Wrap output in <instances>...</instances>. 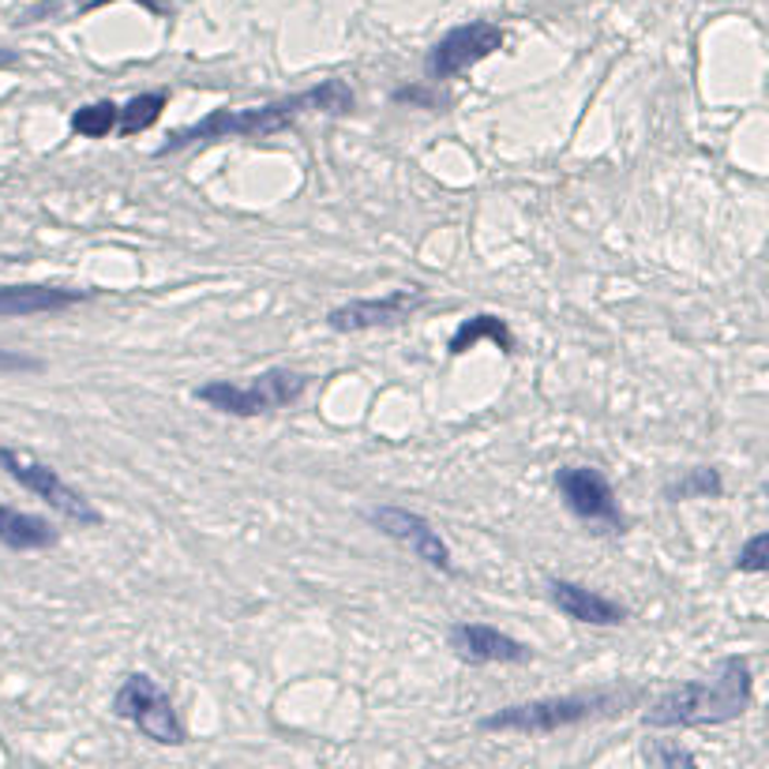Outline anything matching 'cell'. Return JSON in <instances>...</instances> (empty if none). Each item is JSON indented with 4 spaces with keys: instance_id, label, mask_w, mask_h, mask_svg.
Masks as SVG:
<instances>
[{
    "instance_id": "1",
    "label": "cell",
    "mask_w": 769,
    "mask_h": 769,
    "mask_svg": "<svg viewBox=\"0 0 769 769\" xmlns=\"http://www.w3.org/2000/svg\"><path fill=\"white\" fill-rule=\"evenodd\" d=\"M354 91H349L346 79H323V84L308 87L300 94H285L278 102L267 105H252V110H215L203 120L188 128H177L166 143L158 146V158L174 151H184V146L195 143H218V139H264L274 136L282 128H290L293 120L308 117V113H349L354 110Z\"/></svg>"
},
{
    "instance_id": "2",
    "label": "cell",
    "mask_w": 769,
    "mask_h": 769,
    "mask_svg": "<svg viewBox=\"0 0 769 769\" xmlns=\"http://www.w3.org/2000/svg\"><path fill=\"white\" fill-rule=\"evenodd\" d=\"M755 698L747 657H725L709 676L679 683L645 709V728H706L743 717Z\"/></svg>"
},
{
    "instance_id": "3",
    "label": "cell",
    "mask_w": 769,
    "mask_h": 769,
    "mask_svg": "<svg viewBox=\"0 0 769 769\" xmlns=\"http://www.w3.org/2000/svg\"><path fill=\"white\" fill-rule=\"evenodd\" d=\"M631 694L624 691H582V694H552V698L518 702V706H503L496 714L480 717L485 732H522V735H548L560 728L593 721V717L616 714Z\"/></svg>"
},
{
    "instance_id": "4",
    "label": "cell",
    "mask_w": 769,
    "mask_h": 769,
    "mask_svg": "<svg viewBox=\"0 0 769 769\" xmlns=\"http://www.w3.org/2000/svg\"><path fill=\"white\" fill-rule=\"evenodd\" d=\"M308 375L293 372V368H267V372L252 375L248 383H233V380H210L203 387H195V402L218 409V413L229 416H259V413H274V409H285L293 402H300V395L308 390Z\"/></svg>"
},
{
    "instance_id": "5",
    "label": "cell",
    "mask_w": 769,
    "mask_h": 769,
    "mask_svg": "<svg viewBox=\"0 0 769 769\" xmlns=\"http://www.w3.org/2000/svg\"><path fill=\"white\" fill-rule=\"evenodd\" d=\"M113 714L132 725L136 732H143L146 740L162 743V747H184L188 743V728L177 717L174 698H169L158 679L146 672H132L120 679L117 694H113Z\"/></svg>"
},
{
    "instance_id": "6",
    "label": "cell",
    "mask_w": 769,
    "mask_h": 769,
    "mask_svg": "<svg viewBox=\"0 0 769 769\" xmlns=\"http://www.w3.org/2000/svg\"><path fill=\"white\" fill-rule=\"evenodd\" d=\"M0 470H4L15 485L27 488L30 496H38L42 503L53 507L56 514H64L68 522H76V526L98 529L105 522L102 511H98L91 499L79 492V488H72L68 480L53 470V465L35 462V458H27L23 451H12V447H0Z\"/></svg>"
},
{
    "instance_id": "7",
    "label": "cell",
    "mask_w": 769,
    "mask_h": 769,
    "mask_svg": "<svg viewBox=\"0 0 769 769\" xmlns=\"http://www.w3.org/2000/svg\"><path fill=\"white\" fill-rule=\"evenodd\" d=\"M555 492H560L563 507L593 534H624L627 518L619 511L616 488L601 470H593V465H563L555 473Z\"/></svg>"
},
{
    "instance_id": "8",
    "label": "cell",
    "mask_w": 769,
    "mask_h": 769,
    "mask_svg": "<svg viewBox=\"0 0 769 769\" xmlns=\"http://www.w3.org/2000/svg\"><path fill=\"white\" fill-rule=\"evenodd\" d=\"M503 42H507V35H503V27H496V23H488V20L462 23V27L447 30V35L428 49V56H424V76H428V84L454 79L458 72L473 68V64H480L485 56L499 53Z\"/></svg>"
},
{
    "instance_id": "9",
    "label": "cell",
    "mask_w": 769,
    "mask_h": 769,
    "mask_svg": "<svg viewBox=\"0 0 769 769\" xmlns=\"http://www.w3.org/2000/svg\"><path fill=\"white\" fill-rule=\"evenodd\" d=\"M368 522H372L383 537H390L395 544H402L409 555H416L424 567L439 571V575H454L451 548H447L444 534H439V529L432 526L424 514L409 511V507L383 503V507H372V511H368Z\"/></svg>"
},
{
    "instance_id": "10",
    "label": "cell",
    "mask_w": 769,
    "mask_h": 769,
    "mask_svg": "<svg viewBox=\"0 0 769 769\" xmlns=\"http://www.w3.org/2000/svg\"><path fill=\"white\" fill-rule=\"evenodd\" d=\"M428 305V293L421 285H409V290H390L387 297H361V300H346V305L331 308L326 312V326L334 334H361L375 331V326H390L402 323L413 312Z\"/></svg>"
},
{
    "instance_id": "11",
    "label": "cell",
    "mask_w": 769,
    "mask_h": 769,
    "mask_svg": "<svg viewBox=\"0 0 769 769\" xmlns=\"http://www.w3.org/2000/svg\"><path fill=\"white\" fill-rule=\"evenodd\" d=\"M447 642H451L454 657L465 661V665H473V668H480V665H529V661H534V650H529L526 642H518V638H511L492 624H470V619H462V624L451 627Z\"/></svg>"
},
{
    "instance_id": "12",
    "label": "cell",
    "mask_w": 769,
    "mask_h": 769,
    "mask_svg": "<svg viewBox=\"0 0 769 769\" xmlns=\"http://www.w3.org/2000/svg\"><path fill=\"white\" fill-rule=\"evenodd\" d=\"M548 597L552 604L575 624H589V627H619L627 624V608L612 597L597 593L582 582H571V578H552L548 582Z\"/></svg>"
},
{
    "instance_id": "13",
    "label": "cell",
    "mask_w": 769,
    "mask_h": 769,
    "mask_svg": "<svg viewBox=\"0 0 769 769\" xmlns=\"http://www.w3.org/2000/svg\"><path fill=\"white\" fill-rule=\"evenodd\" d=\"M91 300V290H68V285H0V319L53 316L72 305Z\"/></svg>"
},
{
    "instance_id": "14",
    "label": "cell",
    "mask_w": 769,
    "mask_h": 769,
    "mask_svg": "<svg viewBox=\"0 0 769 769\" xmlns=\"http://www.w3.org/2000/svg\"><path fill=\"white\" fill-rule=\"evenodd\" d=\"M56 541H61V534H56V526L49 518L0 503V544L4 548H12V552H42V548H53Z\"/></svg>"
},
{
    "instance_id": "15",
    "label": "cell",
    "mask_w": 769,
    "mask_h": 769,
    "mask_svg": "<svg viewBox=\"0 0 769 769\" xmlns=\"http://www.w3.org/2000/svg\"><path fill=\"white\" fill-rule=\"evenodd\" d=\"M480 342H492V346H499L503 354H514V331L507 326V319H499L492 312H477V316L462 319L458 331L451 334V342H447V349H451L454 357H462V354H470L473 346H480Z\"/></svg>"
},
{
    "instance_id": "16",
    "label": "cell",
    "mask_w": 769,
    "mask_h": 769,
    "mask_svg": "<svg viewBox=\"0 0 769 769\" xmlns=\"http://www.w3.org/2000/svg\"><path fill=\"white\" fill-rule=\"evenodd\" d=\"M721 492H725L721 473H717L714 465H694L683 477L665 485V499H672V503H683V499H717Z\"/></svg>"
},
{
    "instance_id": "17",
    "label": "cell",
    "mask_w": 769,
    "mask_h": 769,
    "mask_svg": "<svg viewBox=\"0 0 769 769\" xmlns=\"http://www.w3.org/2000/svg\"><path fill=\"white\" fill-rule=\"evenodd\" d=\"M169 105L166 91H151V94H136L128 105H120V117H117V132L120 136H139L162 117V110Z\"/></svg>"
},
{
    "instance_id": "18",
    "label": "cell",
    "mask_w": 769,
    "mask_h": 769,
    "mask_svg": "<svg viewBox=\"0 0 769 769\" xmlns=\"http://www.w3.org/2000/svg\"><path fill=\"white\" fill-rule=\"evenodd\" d=\"M117 117H120L117 102H110V98L105 102H91L72 113V132L84 139H105L110 132H117Z\"/></svg>"
},
{
    "instance_id": "19",
    "label": "cell",
    "mask_w": 769,
    "mask_h": 769,
    "mask_svg": "<svg viewBox=\"0 0 769 769\" xmlns=\"http://www.w3.org/2000/svg\"><path fill=\"white\" fill-rule=\"evenodd\" d=\"M735 571L740 575H766L769 571V534H755L735 555Z\"/></svg>"
},
{
    "instance_id": "20",
    "label": "cell",
    "mask_w": 769,
    "mask_h": 769,
    "mask_svg": "<svg viewBox=\"0 0 769 769\" xmlns=\"http://www.w3.org/2000/svg\"><path fill=\"white\" fill-rule=\"evenodd\" d=\"M645 758H650L653 766H698V755H691L687 747H668V743L650 747L645 751Z\"/></svg>"
},
{
    "instance_id": "21",
    "label": "cell",
    "mask_w": 769,
    "mask_h": 769,
    "mask_svg": "<svg viewBox=\"0 0 769 769\" xmlns=\"http://www.w3.org/2000/svg\"><path fill=\"white\" fill-rule=\"evenodd\" d=\"M38 368H42V361H35V357L0 349V372H38Z\"/></svg>"
}]
</instances>
